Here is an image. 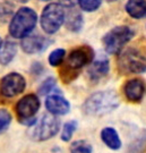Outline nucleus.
I'll return each instance as SVG.
<instances>
[{"mask_svg":"<svg viewBox=\"0 0 146 153\" xmlns=\"http://www.w3.org/2000/svg\"><path fill=\"white\" fill-rule=\"evenodd\" d=\"M119 104L118 95L112 91H102L92 94L84 103V112L92 116H102L111 112Z\"/></svg>","mask_w":146,"mask_h":153,"instance_id":"1","label":"nucleus"},{"mask_svg":"<svg viewBox=\"0 0 146 153\" xmlns=\"http://www.w3.org/2000/svg\"><path fill=\"white\" fill-rule=\"evenodd\" d=\"M36 22V13L32 8L23 7L13 17L9 24V33L13 38L24 39L35 28Z\"/></svg>","mask_w":146,"mask_h":153,"instance_id":"2","label":"nucleus"},{"mask_svg":"<svg viewBox=\"0 0 146 153\" xmlns=\"http://www.w3.org/2000/svg\"><path fill=\"white\" fill-rule=\"evenodd\" d=\"M60 128V121L56 116L48 114L44 115L40 120L34 123L28 131L33 141L42 142L53 137Z\"/></svg>","mask_w":146,"mask_h":153,"instance_id":"3","label":"nucleus"},{"mask_svg":"<svg viewBox=\"0 0 146 153\" xmlns=\"http://www.w3.org/2000/svg\"><path fill=\"white\" fill-rule=\"evenodd\" d=\"M134 36V31L128 26H118L109 31L103 38L105 51L109 53H119Z\"/></svg>","mask_w":146,"mask_h":153,"instance_id":"4","label":"nucleus"},{"mask_svg":"<svg viewBox=\"0 0 146 153\" xmlns=\"http://www.w3.org/2000/svg\"><path fill=\"white\" fill-rule=\"evenodd\" d=\"M65 22V10L59 4H50L42 11L41 26L48 34H53Z\"/></svg>","mask_w":146,"mask_h":153,"instance_id":"5","label":"nucleus"},{"mask_svg":"<svg viewBox=\"0 0 146 153\" xmlns=\"http://www.w3.org/2000/svg\"><path fill=\"white\" fill-rule=\"evenodd\" d=\"M40 109V100L35 94H27L16 104V114L19 121L27 126H32L36 119L34 116Z\"/></svg>","mask_w":146,"mask_h":153,"instance_id":"6","label":"nucleus"},{"mask_svg":"<svg viewBox=\"0 0 146 153\" xmlns=\"http://www.w3.org/2000/svg\"><path fill=\"white\" fill-rule=\"evenodd\" d=\"M119 68L125 74L144 73L145 57L136 49L125 50L119 56Z\"/></svg>","mask_w":146,"mask_h":153,"instance_id":"7","label":"nucleus"},{"mask_svg":"<svg viewBox=\"0 0 146 153\" xmlns=\"http://www.w3.org/2000/svg\"><path fill=\"white\" fill-rule=\"evenodd\" d=\"M25 78L18 73H10L0 81V94L4 98H14L25 90Z\"/></svg>","mask_w":146,"mask_h":153,"instance_id":"8","label":"nucleus"},{"mask_svg":"<svg viewBox=\"0 0 146 153\" xmlns=\"http://www.w3.org/2000/svg\"><path fill=\"white\" fill-rule=\"evenodd\" d=\"M93 57H94V52L90 47H81L77 49L73 50L66 61V71H77L85 65L92 62Z\"/></svg>","mask_w":146,"mask_h":153,"instance_id":"9","label":"nucleus"},{"mask_svg":"<svg viewBox=\"0 0 146 153\" xmlns=\"http://www.w3.org/2000/svg\"><path fill=\"white\" fill-rule=\"evenodd\" d=\"M45 107L49 112L53 116L66 115L69 112V109H70L69 102L58 94H52L48 97L45 100Z\"/></svg>","mask_w":146,"mask_h":153,"instance_id":"10","label":"nucleus"},{"mask_svg":"<svg viewBox=\"0 0 146 153\" xmlns=\"http://www.w3.org/2000/svg\"><path fill=\"white\" fill-rule=\"evenodd\" d=\"M50 44L47 38L41 35H27L23 39L22 48L26 53H38L47 49Z\"/></svg>","mask_w":146,"mask_h":153,"instance_id":"11","label":"nucleus"},{"mask_svg":"<svg viewBox=\"0 0 146 153\" xmlns=\"http://www.w3.org/2000/svg\"><path fill=\"white\" fill-rule=\"evenodd\" d=\"M125 95L131 102H139L145 93V85L142 79L134 78L126 83L125 85Z\"/></svg>","mask_w":146,"mask_h":153,"instance_id":"12","label":"nucleus"},{"mask_svg":"<svg viewBox=\"0 0 146 153\" xmlns=\"http://www.w3.org/2000/svg\"><path fill=\"white\" fill-rule=\"evenodd\" d=\"M109 73V60L105 58H100L94 60L88 68V75L93 81H99Z\"/></svg>","mask_w":146,"mask_h":153,"instance_id":"13","label":"nucleus"},{"mask_svg":"<svg viewBox=\"0 0 146 153\" xmlns=\"http://www.w3.org/2000/svg\"><path fill=\"white\" fill-rule=\"evenodd\" d=\"M101 138L103 143L112 150H119L121 148V140L114 128L105 127L101 131Z\"/></svg>","mask_w":146,"mask_h":153,"instance_id":"14","label":"nucleus"},{"mask_svg":"<svg viewBox=\"0 0 146 153\" xmlns=\"http://www.w3.org/2000/svg\"><path fill=\"white\" fill-rule=\"evenodd\" d=\"M17 52V45L15 42L7 40L5 43L1 44L0 48V64L1 65H7L9 64L14 57L16 56Z\"/></svg>","mask_w":146,"mask_h":153,"instance_id":"15","label":"nucleus"},{"mask_svg":"<svg viewBox=\"0 0 146 153\" xmlns=\"http://www.w3.org/2000/svg\"><path fill=\"white\" fill-rule=\"evenodd\" d=\"M126 11L133 18L139 19L145 17L146 6L145 0H129L126 5Z\"/></svg>","mask_w":146,"mask_h":153,"instance_id":"16","label":"nucleus"},{"mask_svg":"<svg viewBox=\"0 0 146 153\" xmlns=\"http://www.w3.org/2000/svg\"><path fill=\"white\" fill-rule=\"evenodd\" d=\"M66 25L68 30L70 31H74V32H77L82 28V25H83V19H82V15L78 14V13H73V14H69L67 16V21H66Z\"/></svg>","mask_w":146,"mask_h":153,"instance_id":"17","label":"nucleus"},{"mask_svg":"<svg viewBox=\"0 0 146 153\" xmlns=\"http://www.w3.org/2000/svg\"><path fill=\"white\" fill-rule=\"evenodd\" d=\"M92 145L85 140L75 141L70 145V153H92Z\"/></svg>","mask_w":146,"mask_h":153,"instance_id":"18","label":"nucleus"},{"mask_svg":"<svg viewBox=\"0 0 146 153\" xmlns=\"http://www.w3.org/2000/svg\"><path fill=\"white\" fill-rule=\"evenodd\" d=\"M76 128H77V121L71 120L66 123L64 125V128H62V133H61V140L65 141V142L70 141L74 133H75Z\"/></svg>","mask_w":146,"mask_h":153,"instance_id":"19","label":"nucleus"},{"mask_svg":"<svg viewBox=\"0 0 146 153\" xmlns=\"http://www.w3.org/2000/svg\"><path fill=\"white\" fill-rule=\"evenodd\" d=\"M66 51L64 49H56L53 50L50 56H49V62L51 66H59L62 61H64V58H65Z\"/></svg>","mask_w":146,"mask_h":153,"instance_id":"20","label":"nucleus"},{"mask_svg":"<svg viewBox=\"0 0 146 153\" xmlns=\"http://www.w3.org/2000/svg\"><path fill=\"white\" fill-rule=\"evenodd\" d=\"M81 8L85 11H94L101 5V0H77Z\"/></svg>","mask_w":146,"mask_h":153,"instance_id":"21","label":"nucleus"},{"mask_svg":"<svg viewBox=\"0 0 146 153\" xmlns=\"http://www.w3.org/2000/svg\"><path fill=\"white\" fill-rule=\"evenodd\" d=\"M11 123V115L6 109H0V133L8 128Z\"/></svg>","mask_w":146,"mask_h":153,"instance_id":"22","label":"nucleus"},{"mask_svg":"<svg viewBox=\"0 0 146 153\" xmlns=\"http://www.w3.org/2000/svg\"><path fill=\"white\" fill-rule=\"evenodd\" d=\"M54 86H56V79L52 78V77H50L47 81H44L43 84L41 85L40 90H39V92H40V94H42V95L48 94V93H50L53 90Z\"/></svg>","mask_w":146,"mask_h":153,"instance_id":"23","label":"nucleus"},{"mask_svg":"<svg viewBox=\"0 0 146 153\" xmlns=\"http://www.w3.org/2000/svg\"><path fill=\"white\" fill-rule=\"evenodd\" d=\"M77 4V0H60V4L62 7H68V8H71Z\"/></svg>","mask_w":146,"mask_h":153,"instance_id":"24","label":"nucleus"},{"mask_svg":"<svg viewBox=\"0 0 146 153\" xmlns=\"http://www.w3.org/2000/svg\"><path fill=\"white\" fill-rule=\"evenodd\" d=\"M16 1H18V2H22V4H25V2H27L28 0H16Z\"/></svg>","mask_w":146,"mask_h":153,"instance_id":"25","label":"nucleus"},{"mask_svg":"<svg viewBox=\"0 0 146 153\" xmlns=\"http://www.w3.org/2000/svg\"><path fill=\"white\" fill-rule=\"evenodd\" d=\"M1 44H2V42H1V39H0V48H1Z\"/></svg>","mask_w":146,"mask_h":153,"instance_id":"26","label":"nucleus"},{"mask_svg":"<svg viewBox=\"0 0 146 153\" xmlns=\"http://www.w3.org/2000/svg\"><path fill=\"white\" fill-rule=\"evenodd\" d=\"M41 1H50V0H41Z\"/></svg>","mask_w":146,"mask_h":153,"instance_id":"27","label":"nucleus"},{"mask_svg":"<svg viewBox=\"0 0 146 153\" xmlns=\"http://www.w3.org/2000/svg\"><path fill=\"white\" fill-rule=\"evenodd\" d=\"M111 1H112V0H111Z\"/></svg>","mask_w":146,"mask_h":153,"instance_id":"28","label":"nucleus"}]
</instances>
